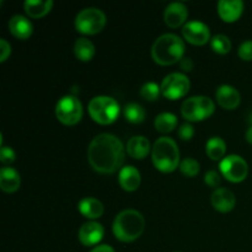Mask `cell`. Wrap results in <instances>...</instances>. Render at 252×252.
I'll use <instances>...</instances> for the list:
<instances>
[{"label": "cell", "instance_id": "cell-1", "mask_svg": "<svg viewBox=\"0 0 252 252\" xmlns=\"http://www.w3.org/2000/svg\"><path fill=\"white\" fill-rule=\"evenodd\" d=\"M125 159L123 143L110 133L96 135L89 145V164L100 174H113L122 167Z\"/></svg>", "mask_w": 252, "mask_h": 252}, {"label": "cell", "instance_id": "cell-2", "mask_svg": "<svg viewBox=\"0 0 252 252\" xmlns=\"http://www.w3.org/2000/svg\"><path fill=\"white\" fill-rule=\"evenodd\" d=\"M185 42L177 34L165 33L154 42L152 57L160 65H171L184 59Z\"/></svg>", "mask_w": 252, "mask_h": 252}, {"label": "cell", "instance_id": "cell-3", "mask_svg": "<svg viewBox=\"0 0 252 252\" xmlns=\"http://www.w3.org/2000/svg\"><path fill=\"white\" fill-rule=\"evenodd\" d=\"M112 229L118 240L132 243L142 236L145 229V219L135 209H126L116 217Z\"/></svg>", "mask_w": 252, "mask_h": 252}, {"label": "cell", "instance_id": "cell-4", "mask_svg": "<svg viewBox=\"0 0 252 252\" xmlns=\"http://www.w3.org/2000/svg\"><path fill=\"white\" fill-rule=\"evenodd\" d=\"M154 166L161 172H172L180 166V150L172 138L161 137L154 143L152 149Z\"/></svg>", "mask_w": 252, "mask_h": 252}, {"label": "cell", "instance_id": "cell-5", "mask_svg": "<svg viewBox=\"0 0 252 252\" xmlns=\"http://www.w3.org/2000/svg\"><path fill=\"white\" fill-rule=\"evenodd\" d=\"M89 113L95 122L111 125L120 115V105L110 96H96L89 102Z\"/></svg>", "mask_w": 252, "mask_h": 252}, {"label": "cell", "instance_id": "cell-6", "mask_svg": "<svg viewBox=\"0 0 252 252\" xmlns=\"http://www.w3.org/2000/svg\"><path fill=\"white\" fill-rule=\"evenodd\" d=\"M214 102L207 96H193L184 101L181 106V113L187 121L197 122L211 117L214 112Z\"/></svg>", "mask_w": 252, "mask_h": 252}, {"label": "cell", "instance_id": "cell-7", "mask_svg": "<svg viewBox=\"0 0 252 252\" xmlns=\"http://www.w3.org/2000/svg\"><path fill=\"white\" fill-rule=\"evenodd\" d=\"M106 15L97 7H86L75 17V29L84 34H96L103 30Z\"/></svg>", "mask_w": 252, "mask_h": 252}, {"label": "cell", "instance_id": "cell-8", "mask_svg": "<svg viewBox=\"0 0 252 252\" xmlns=\"http://www.w3.org/2000/svg\"><path fill=\"white\" fill-rule=\"evenodd\" d=\"M56 116L63 125L74 126L83 117V105L75 96H63L57 102Z\"/></svg>", "mask_w": 252, "mask_h": 252}, {"label": "cell", "instance_id": "cell-9", "mask_svg": "<svg viewBox=\"0 0 252 252\" xmlns=\"http://www.w3.org/2000/svg\"><path fill=\"white\" fill-rule=\"evenodd\" d=\"M189 79L187 75L182 73H171L166 75L162 80L160 89H161V94L169 100H177L181 98L189 93Z\"/></svg>", "mask_w": 252, "mask_h": 252}, {"label": "cell", "instance_id": "cell-10", "mask_svg": "<svg viewBox=\"0 0 252 252\" xmlns=\"http://www.w3.org/2000/svg\"><path fill=\"white\" fill-rule=\"evenodd\" d=\"M219 167H220L221 175L230 182L244 181L249 174L248 162L240 155H228L221 160Z\"/></svg>", "mask_w": 252, "mask_h": 252}, {"label": "cell", "instance_id": "cell-11", "mask_svg": "<svg viewBox=\"0 0 252 252\" xmlns=\"http://www.w3.org/2000/svg\"><path fill=\"white\" fill-rule=\"evenodd\" d=\"M182 36L187 42L196 46H203L211 39L209 27L202 21H189L182 27Z\"/></svg>", "mask_w": 252, "mask_h": 252}, {"label": "cell", "instance_id": "cell-12", "mask_svg": "<svg viewBox=\"0 0 252 252\" xmlns=\"http://www.w3.org/2000/svg\"><path fill=\"white\" fill-rule=\"evenodd\" d=\"M187 16H189V9L184 2L175 1L171 2L169 6L165 9L164 20L165 24L171 29H176L186 22Z\"/></svg>", "mask_w": 252, "mask_h": 252}, {"label": "cell", "instance_id": "cell-13", "mask_svg": "<svg viewBox=\"0 0 252 252\" xmlns=\"http://www.w3.org/2000/svg\"><path fill=\"white\" fill-rule=\"evenodd\" d=\"M105 234V229L97 221H88L79 230V240L84 246H94L100 243Z\"/></svg>", "mask_w": 252, "mask_h": 252}, {"label": "cell", "instance_id": "cell-14", "mask_svg": "<svg viewBox=\"0 0 252 252\" xmlns=\"http://www.w3.org/2000/svg\"><path fill=\"white\" fill-rule=\"evenodd\" d=\"M217 102L225 110H235L240 105V94L234 86L221 85L217 89Z\"/></svg>", "mask_w": 252, "mask_h": 252}, {"label": "cell", "instance_id": "cell-15", "mask_svg": "<svg viewBox=\"0 0 252 252\" xmlns=\"http://www.w3.org/2000/svg\"><path fill=\"white\" fill-rule=\"evenodd\" d=\"M244 2L241 0H220L218 2V14L225 22H234L241 16Z\"/></svg>", "mask_w": 252, "mask_h": 252}, {"label": "cell", "instance_id": "cell-16", "mask_svg": "<svg viewBox=\"0 0 252 252\" xmlns=\"http://www.w3.org/2000/svg\"><path fill=\"white\" fill-rule=\"evenodd\" d=\"M212 206L221 213L230 212L235 207L236 199L233 192L228 189H217L212 194Z\"/></svg>", "mask_w": 252, "mask_h": 252}, {"label": "cell", "instance_id": "cell-17", "mask_svg": "<svg viewBox=\"0 0 252 252\" xmlns=\"http://www.w3.org/2000/svg\"><path fill=\"white\" fill-rule=\"evenodd\" d=\"M140 180H142L140 179V172L132 165L123 166L120 170L118 182L125 191L132 192L138 189V187L140 186Z\"/></svg>", "mask_w": 252, "mask_h": 252}, {"label": "cell", "instance_id": "cell-18", "mask_svg": "<svg viewBox=\"0 0 252 252\" xmlns=\"http://www.w3.org/2000/svg\"><path fill=\"white\" fill-rule=\"evenodd\" d=\"M9 30L16 38L26 39L32 34L33 26L27 17L22 16V15H15L10 19Z\"/></svg>", "mask_w": 252, "mask_h": 252}, {"label": "cell", "instance_id": "cell-19", "mask_svg": "<svg viewBox=\"0 0 252 252\" xmlns=\"http://www.w3.org/2000/svg\"><path fill=\"white\" fill-rule=\"evenodd\" d=\"M127 153L133 159L142 160L149 154L150 152V142L148 138L143 135H134L130 138L127 143Z\"/></svg>", "mask_w": 252, "mask_h": 252}, {"label": "cell", "instance_id": "cell-20", "mask_svg": "<svg viewBox=\"0 0 252 252\" xmlns=\"http://www.w3.org/2000/svg\"><path fill=\"white\" fill-rule=\"evenodd\" d=\"M21 185V177L15 169L4 166L0 170V189L7 193L17 191Z\"/></svg>", "mask_w": 252, "mask_h": 252}, {"label": "cell", "instance_id": "cell-21", "mask_svg": "<svg viewBox=\"0 0 252 252\" xmlns=\"http://www.w3.org/2000/svg\"><path fill=\"white\" fill-rule=\"evenodd\" d=\"M78 209L85 218L97 219L103 214V204L94 197H85L78 204Z\"/></svg>", "mask_w": 252, "mask_h": 252}, {"label": "cell", "instance_id": "cell-22", "mask_svg": "<svg viewBox=\"0 0 252 252\" xmlns=\"http://www.w3.org/2000/svg\"><path fill=\"white\" fill-rule=\"evenodd\" d=\"M25 11L32 19H39L48 14L53 7V1L52 0H26L24 4Z\"/></svg>", "mask_w": 252, "mask_h": 252}, {"label": "cell", "instance_id": "cell-23", "mask_svg": "<svg viewBox=\"0 0 252 252\" xmlns=\"http://www.w3.org/2000/svg\"><path fill=\"white\" fill-rule=\"evenodd\" d=\"M74 53L75 57L81 62H90L95 56V46L90 39L81 37L76 39L74 44Z\"/></svg>", "mask_w": 252, "mask_h": 252}, {"label": "cell", "instance_id": "cell-24", "mask_svg": "<svg viewBox=\"0 0 252 252\" xmlns=\"http://www.w3.org/2000/svg\"><path fill=\"white\" fill-rule=\"evenodd\" d=\"M155 128L160 133H170L176 128L177 117L171 112H162L155 118Z\"/></svg>", "mask_w": 252, "mask_h": 252}, {"label": "cell", "instance_id": "cell-25", "mask_svg": "<svg viewBox=\"0 0 252 252\" xmlns=\"http://www.w3.org/2000/svg\"><path fill=\"white\" fill-rule=\"evenodd\" d=\"M226 152V144L220 137H212L206 144V153L212 160H219Z\"/></svg>", "mask_w": 252, "mask_h": 252}, {"label": "cell", "instance_id": "cell-26", "mask_svg": "<svg viewBox=\"0 0 252 252\" xmlns=\"http://www.w3.org/2000/svg\"><path fill=\"white\" fill-rule=\"evenodd\" d=\"M125 117L130 123H142L145 118V110L142 105L130 102L125 107Z\"/></svg>", "mask_w": 252, "mask_h": 252}, {"label": "cell", "instance_id": "cell-27", "mask_svg": "<svg viewBox=\"0 0 252 252\" xmlns=\"http://www.w3.org/2000/svg\"><path fill=\"white\" fill-rule=\"evenodd\" d=\"M211 47L216 53L218 54H226L231 49V42L224 34H216L211 39Z\"/></svg>", "mask_w": 252, "mask_h": 252}, {"label": "cell", "instance_id": "cell-28", "mask_svg": "<svg viewBox=\"0 0 252 252\" xmlns=\"http://www.w3.org/2000/svg\"><path fill=\"white\" fill-rule=\"evenodd\" d=\"M160 91H161V89H160V86L157 83L149 81V83H145L142 86V89H140V96L147 101H155L159 97Z\"/></svg>", "mask_w": 252, "mask_h": 252}, {"label": "cell", "instance_id": "cell-29", "mask_svg": "<svg viewBox=\"0 0 252 252\" xmlns=\"http://www.w3.org/2000/svg\"><path fill=\"white\" fill-rule=\"evenodd\" d=\"M180 170L187 177H194L199 172V162L192 158H186L180 162Z\"/></svg>", "mask_w": 252, "mask_h": 252}, {"label": "cell", "instance_id": "cell-30", "mask_svg": "<svg viewBox=\"0 0 252 252\" xmlns=\"http://www.w3.org/2000/svg\"><path fill=\"white\" fill-rule=\"evenodd\" d=\"M16 159V154H15L14 150L10 147H5L1 145V150H0V160H1L2 164H11Z\"/></svg>", "mask_w": 252, "mask_h": 252}, {"label": "cell", "instance_id": "cell-31", "mask_svg": "<svg viewBox=\"0 0 252 252\" xmlns=\"http://www.w3.org/2000/svg\"><path fill=\"white\" fill-rule=\"evenodd\" d=\"M238 53L243 61H252V41H246L241 43Z\"/></svg>", "mask_w": 252, "mask_h": 252}, {"label": "cell", "instance_id": "cell-32", "mask_svg": "<svg viewBox=\"0 0 252 252\" xmlns=\"http://www.w3.org/2000/svg\"><path fill=\"white\" fill-rule=\"evenodd\" d=\"M204 182H206L209 187H218L221 182L220 175L217 171H214V170H209V171L206 172V175H204Z\"/></svg>", "mask_w": 252, "mask_h": 252}, {"label": "cell", "instance_id": "cell-33", "mask_svg": "<svg viewBox=\"0 0 252 252\" xmlns=\"http://www.w3.org/2000/svg\"><path fill=\"white\" fill-rule=\"evenodd\" d=\"M194 134L193 126L189 125V123H185L181 127L179 128V137L182 140H189Z\"/></svg>", "mask_w": 252, "mask_h": 252}, {"label": "cell", "instance_id": "cell-34", "mask_svg": "<svg viewBox=\"0 0 252 252\" xmlns=\"http://www.w3.org/2000/svg\"><path fill=\"white\" fill-rule=\"evenodd\" d=\"M0 51H1L0 62H5L7 59V57L10 56V53H11V46H10V43H7L6 39H0Z\"/></svg>", "mask_w": 252, "mask_h": 252}, {"label": "cell", "instance_id": "cell-35", "mask_svg": "<svg viewBox=\"0 0 252 252\" xmlns=\"http://www.w3.org/2000/svg\"><path fill=\"white\" fill-rule=\"evenodd\" d=\"M181 68L184 69V70H191L192 68H193V62H192L191 58H184L181 61Z\"/></svg>", "mask_w": 252, "mask_h": 252}, {"label": "cell", "instance_id": "cell-36", "mask_svg": "<svg viewBox=\"0 0 252 252\" xmlns=\"http://www.w3.org/2000/svg\"><path fill=\"white\" fill-rule=\"evenodd\" d=\"M90 252H115V250L110 245H98Z\"/></svg>", "mask_w": 252, "mask_h": 252}, {"label": "cell", "instance_id": "cell-37", "mask_svg": "<svg viewBox=\"0 0 252 252\" xmlns=\"http://www.w3.org/2000/svg\"><path fill=\"white\" fill-rule=\"evenodd\" d=\"M246 140H248L250 144H252V126L249 128L248 132H246Z\"/></svg>", "mask_w": 252, "mask_h": 252}, {"label": "cell", "instance_id": "cell-38", "mask_svg": "<svg viewBox=\"0 0 252 252\" xmlns=\"http://www.w3.org/2000/svg\"><path fill=\"white\" fill-rule=\"evenodd\" d=\"M250 122L252 123V113H251V116H250Z\"/></svg>", "mask_w": 252, "mask_h": 252}]
</instances>
